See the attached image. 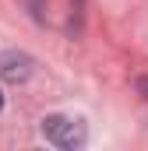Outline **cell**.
<instances>
[{"label": "cell", "instance_id": "cell-1", "mask_svg": "<svg viewBox=\"0 0 148 151\" xmlns=\"http://www.w3.org/2000/svg\"><path fill=\"white\" fill-rule=\"evenodd\" d=\"M42 137H46V144H53V148L60 151H74L85 144V123L81 119H71V116H46L42 119Z\"/></svg>", "mask_w": 148, "mask_h": 151}, {"label": "cell", "instance_id": "cell-2", "mask_svg": "<svg viewBox=\"0 0 148 151\" xmlns=\"http://www.w3.org/2000/svg\"><path fill=\"white\" fill-rule=\"evenodd\" d=\"M32 74V60L25 53H4L0 56V77L4 81H25Z\"/></svg>", "mask_w": 148, "mask_h": 151}, {"label": "cell", "instance_id": "cell-3", "mask_svg": "<svg viewBox=\"0 0 148 151\" xmlns=\"http://www.w3.org/2000/svg\"><path fill=\"white\" fill-rule=\"evenodd\" d=\"M0 109H4V91H0Z\"/></svg>", "mask_w": 148, "mask_h": 151}]
</instances>
